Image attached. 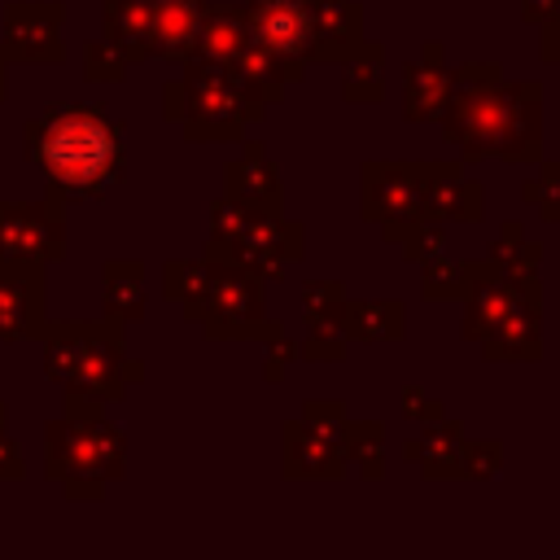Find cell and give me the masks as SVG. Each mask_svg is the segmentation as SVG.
I'll return each mask as SVG.
<instances>
[{"mask_svg": "<svg viewBox=\"0 0 560 560\" xmlns=\"http://www.w3.org/2000/svg\"><path fill=\"white\" fill-rule=\"evenodd\" d=\"M26 158L61 201L105 197L127 175V131L105 105L57 101L26 122Z\"/></svg>", "mask_w": 560, "mask_h": 560, "instance_id": "6da1fadb", "label": "cell"}, {"mask_svg": "<svg viewBox=\"0 0 560 560\" xmlns=\"http://www.w3.org/2000/svg\"><path fill=\"white\" fill-rule=\"evenodd\" d=\"M442 140L459 162L503 158V162H542V83H455L442 109Z\"/></svg>", "mask_w": 560, "mask_h": 560, "instance_id": "7a4b0ae2", "label": "cell"}, {"mask_svg": "<svg viewBox=\"0 0 560 560\" xmlns=\"http://www.w3.org/2000/svg\"><path fill=\"white\" fill-rule=\"evenodd\" d=\"M464 324L459 332L481 346L486 363L542 359V284L538 271H499L486 258L464 262Z\"/></svg>", "mask_w": 560, "mask_h": 560, "instance_id": "3957f363", "label": "cell"}, {"mask_svg": "<svg viewBox=\"0 0 560 560\" xmlns=\"http://www.w3.org/2000/svg\"><path fill=\"white\" fill-rule=\"evenodd\" d=\"M44 372L66 394L92 402L127 398V385L144 376V363L127 354L122 324L114 319H48L44 324Z\"/></svg>", "mask_w": 560, "mask_h": 560, "instance_id": "277c9868", "label": "cell"}, {"mask_svg": "<svg viewBox=\"0 0 560 560\" xmlns=\"http://www.w3.org/2000/svg\"><path fill=\"white\" fill-rule=\"evenodd\" d=\"M44 472L66 499H101L105 481L127 472V438L101 416V402L66 394V411L44 429Z\"/></svg>", "mask_w": 560, "mask_h": 560, "instance_id": "5b68a950", "label": "cell"}, {"mask_svg": "<svg viewBox=\"0 0 560 560\" xmlns=\"http://www.w3.org/2000/svg\"><path fill=\"white\" fill-rule=\"evenodd\" d=\"M162 114L166 122H179L192 144H228L245 136V122H258L267 109L249 105L228 70L206 57H184L179 79L162 88Z\"/></svg>", "mask_w": 560, "mask_h": 560, "instance_id": "8992f818", "label": "cell"}, {"mask_svg": "<svg viewBox=\"0 0 560 560\" xmlns=\"http://www.w3.org/2000/svg\"><path fill=\"white\" fill-rule=\"evenodd\" d=\"M184 319L201 324L214 341H254L267 332V302H262V276H254L241 262L206 258V289L184 311Z\"/></svg>", "mask_w": 560, "mask_h": 560, "instance_id": "52a82bcc", "label": "cell"}, {"mask_svg": "<svg viewBox=\"0 0 560 560\" xmlns=\"http://www.w3.org/2000/svg\"><path fill=\"white\" fill-rule=\"evenodd\" d=\"M302 245H306L302 223H293L267 206H245V214L228 241H206V258H228V262L249 267L262 280H280L284 267L302 258Z\"/></svg>", "mask_w": 560, "mask_h": 560, "instance_id": "ba28073f", "label": "cell"}, {"mask_svg": "<svg viewBox=\"0 0 560 560\" xmlns=\"http://www.w3.org/2000/svg\"><path fill=\"white\" fill-rule=\"evenodd\" d=\"M0 258L39 267L66 258V201L52 188L35 201H0Z\"/></svg>", "mask_w": 560, "mask_h": 560, "instance_id": "9c48e42d", "label": "cell"}, {"mask_svg": "<svg viewBox=\"0 0 560 560\" xmlns=\"http://www.w3.org/2000/svg\"><path fill=\"white\" fill-rule=\"evenodd\" d=\"M359 175V214L376 223L385 241L411 219H420L424 162H363Z\"/></svg>", "mask_w": 560, "mask_h": 560, "instance_id": "30bf717a", "label": "cell"}, {"mask_svg": "<svg viewBox=\"0 0 560 560\" xmlns=\"http://www.w3.org/2000/svg\"><path fill=\"white\" fill-rule=\"evenodd\" d=\"M245 9V26L249 39L262 44L267 52L293 61V66H311L315 57V31H311V13L306 0H241Z\"/></svg>", "mask_w": 560, "mask_h": 560, "instance_id": "8fae6325", "label": "cell"}, {"mask_svg": "<svg viewBox=\"0 0 560 560\" xmlns=\"http://www.w3.org/2000/svg\"><path fill=\"white\" fill-rule=\"evenodd\" d=\"M61 22H66L61 0H48V4L13 0L4 9V44H0L4 57L9 61H31V66H57L66 57Z\"/></svg>", "mask_w": 560, "mask_h": 560, "instance_id": "7c38bea8", "label": "cell"}, {"mask_svg": "<svg viewBox=\"0 0 560 560\" xmlns=\"http://www.w3.org/2000/svg\"><path fill=\"white\" fill-rule=\"evenodd\" d=\"M48 324L44 306V267L0 258V341L39 337Z\"/></svg>", "mask_w": 560, "mask_h": 560, "instance_id": "4fadbf2b", "label": "cell"}, {"mask_svg": "<svg viewBox=\"0 0 560 560\" xmlns=\"http://www.w3.org/2000/svg\"><path fill=\"white\" fill-rule=\"evenodd\" d=\"M420 219H433V223H481L486 219V192H481L477 179H464L459 162H424Z\"/></svg>", "mask_w": 560, "mask_h": 560, "instance_id": "5bb4252c", "label": "cell"}, {"mask_svg": "<svg viewBox=\"0 0 560 560\" xmlns=\"http://www.w3.org/2000/svg\"><path fill=\"white\" fill-rule=\"evenodd\" d=\"M223 70H228V79L236 83V92H241L249 105H258V109L276 105V101L284 96V88L306 74L302 66H293V61H284V57H276V52H267V48L254 44V39H249Z\"/></svg>", "mask_w": 560, "mask_h": 560, "instance_id": "9a60e30c", "label": "cell"}, {"mask_svg": "<svg viewBox=\"0 0 560 560\" xmlns=\"http://www.w3.org/2000/svg\"><path fill=\"white\" fill-rule=\"evenodd\" d=\"M315 57L311 66H346L363 44V9L354 0H306Z\"/></svg>", "mask_w": 560, "mask_h": 560, "instance_id": "2e32d148", "label": "cell"}, {"mask_svg": "<svg viewBox=\"0 0 560 560\" xmlns=\"http://www.w3.org/2000/svg\"><path fill=\"white\" fill-rule=\"evenodd\" d=\"M451 88H455V70L442 61V44H424V57L402 66V118L407 122L442 118Z\"/></svg>", "mask_w": 560, "mask_h": 560, "instance_id": "e0dca14e", "label": "cell"}, {"mask_svg": "<svg viewBox=\"0 0 560 560\" xmlns=\"http://www.w3.org/2000/svg\"><path fill=\"white\" fill-rule=\"evenodd\" d=\"M223 192L236 197L241 206L284 210V179H280V171L267 162V153H262L258 140H249L245 153L223 166Z\"/></svg>", "mask_w": 560, "mask_h": 560, "instance_id": "ac0fdd59", "label": "cell"}, {"mask_svg": "<svg viewBox=\"0 0 560 560\" xmlns=\"http://www.w3.org/2000/svg\"><path fill=\"white\" fill-rule=\"evenodd\" d=\"M346 472V451L341 442H328L319 438L315 429H306L302 420H289L284 424V477L302 481V477H341Z\"/></svg>", "mask_w": 560, "mask_h": 560, "instance_id": "d6986e66", "label": "cell"}, {"mask_svg": "<svg viewBox=\"0 0 560 560\" xmlns=\"http://www.w3.org/2000/svg\"><path fill=\"white\" fill-rule=\"evenodd\" d=\"M402 451H407V459H416V464H420V472H424L429 481H442V477H459L464 429H459V420H451V416L442 411V416L424 420L420 438H411Z\"/></svg>", "mask_w": 560, "mask_h": 560, "instance_id": "ffe728a7", "label": "cell"}, {"mask_svg": "<svg viewBox=\"0 0 560 560\" xmlns=\"http://www.w3.org/2000/svg\"><path fill=\"white\" fill-rule=\"evenodd\" d=\"M206 0H153V57L184 61L197 48Z\"/></svg>", "mask_w": 560, "mask_h": 560, "instance_id": "44dd1931", "label": "cell"}, {"mask_svg": "<svg viewBox=\"0 0 560 560\" xmlns=\"http://www.w3.org/2000/svg\"><path fill=\"white\" fill-rule=\"evenodd\" d=\"M105 39L127 66L153 57V0H105Z\"/></svg>", "mask_w": 560, "mask_h": 560, "instance_id": "7402d4cb", "label": "cell"}, {"mask_svg": "<svg viewBox=\"0 0 560 560\" xmlns=\"http://www.w3.org/2000/svg\"><path fill=\"white\" fill-rule=\"evenodd\" d=\"M346 341H402L407 306L398 298H346Z\"/></svg>", "mask_w": 560, "mask_h": 560, "instance_id": "603a6c76", "label": "cell"}, {"mask_svg": "<svg viewBox=\"0 0 560 560\" xmlns=\"http://www.w3.org/2000/svg\"><path fill=\"white\" fill-rule=\"evenodd\" d=\"M249 44V26H245V9L241 4H206L201 31H197V57L228 66L241 48Z\"/></svg>", "mask_w": 560, "mask_h": 560, "instance_id": "cb8c5ba5", "label": "cell"}, {"mask_svg": "<svg viewBox=\"0 0 560 560\" xmlns=\"http://www.w3.org/2000/svg\"><path fill=\"white\" fill-rule=\"evenodd\" d=\"M101 276H105V319H114V324L144 319V262L109 258Z\"/></svg>", "mask_w": 560, "mask_h": 560, "instance_id": "d4e9b609", "label": "cell"}, {"mask_svg": "<svg viewBox=\"0 0 560 560\" xmlns=\"http://www.w3.org/2000/svg\"><path fill=\"white\" fill-rule=\"evenodd\" d=\"M341 70H346L341 74V96L346 101L363 105V101H381L385 96V52H381V44L363 39L359 52Z\"/></svg>", "mask_w": 560, "mask_h": 560, "instance_id": "484cf974", "label": "cell"}, {"mask_svg": "<svg viewBox=\"0 0 560 560\" xmlns=\"http://www.w3.org/2000/svg\"><path fill=\"white\" fill-rule=\"evenodd\" d=\"M302 311H306V328L311 332H328V337H346L341 319H346V289L337 280H315L302 289Z\"/></svg>", "mask_w": 560, "mask_h": 560, "instance_id": "4316f807", "label": "cell"}, {"mask_svg": "<svg viewBox=\"0 0 560 560\" xmlns=\"http://www.w3.org/2000/svg\"><path fill=\"white\" fill-rule=\"evenodd\" d=\"M486 262H494L499 271L529 276V271H538V262H542V245H534V241L521 232V223H516V219H508V223L499 228V236L490 241Z\"/></svg>", "mask_w": 560, "mask_h": 560, "instance_id": "83f0119b", "label": "cell"}, {"mask_svg": "<svg viewBox=\"0 0 560 560\" xmlns=\"http://www.w3.org/2000/svg\"><path fill=\"white\" fill-rule=\"evenodd\" d=\"M341 451H346V459L359 464V472L368 481H376L385 472V429L376 420H346Z\"/></svg>", "mask_w": 560, "mask_h": 560, "instance_id": "f1b7e54d", "label": "cell"}, {"mask_svg": "<svg viewBox=\"0 0 560 560\" xmlns=\"http://www.w3.org/2000/svg\"><path fill=\"white\" fill-rule=\"evenodd\" d=\"M201 289H206V258H171L162 267V293L184 311L201 298Z\"/></svg>", "mask_w": 560, "mask_h": 560, "instance_id": "f546056e", "label": "cell"}, {"mask_svg": "<svg viewBox=\"0 0 560 560\" xmlns=\"http://www.w3.org/2000/svg\"><path fill=\"white\" fill-rule=\"evenodd\" d=\"M420 293L429 302H455L464 293V262H455L446 254L424 258V267H420Z\"/></svg>", "mask_w": 560, "mask_h": 560, "instance_id": "4dcf8cb0", "label": "cell"}, {"mask_svg": "<svg viewBox=\"0 0 560 560\" xmlns=\"http://www.w3.org/2000/svg\"><path fill=\"white\" fill-rule=\"evenodd\" d=\"M389 241H394V245H402V258H407V262H424V258L442 254V245H446V223L411 219V223H407V228H398Z\"/></svg>", "mask_w": 560, "mask_h": 560, "instance_id": "1f68e13d", "label": "cell"}, {"mask_svg": "<svg viewBox=\"0 0 560 560\" xmlns=\"http://www.w3.org/2000/svg\"><path fill=\"white\" fill-rule=\"evenodd\" d=\"M127 61H122V52L101 35V39H92V44H83V79H92V83H122L127 79Z\"/></svg>", "mask_w": 560, "mask_h": 560, "instance_id": "d6a6232c", "label": "cell"}, {"mask_svg": "<svg viewBox=\"0 0 560 560\" xmlns=\"http://www.w3.org/2000/svg\"><path fill=\"white\" fill-rule=\"evenodd\" d=\"M521 197L534 201L547 223H560V162H542L538 175L521 184Z\"/></svg>", "mask_w": 560, "mask_h": 560, "instance_id": "836d02e7", "label": "cell"}, {"mask_svg": "<svg viewBox=\"0 0 560 560\" xmlns=\"http://www.w3.org/2000/svg\"><path fill=\"white\" fill-rule=\"evenodd\" d=\"M298 420L306 429H315L319 438H328V442L346 438V402H337V398H306Z\"/></svg>", "mask_w": 560, "mask_h": 560, "instance_id": "e575fe53", "label": "cell"}, {"mask_svg": "<svg viewBox=\"0 0 560 560\" xmlns=\"http://www.w3.org/2000/svg\"><path fill=\"white\" fill-rule=\"evenodd\" d=\"M499 468H503V442H499V438H490V442H468V438H464L459 477H468V481H490V477H499Z\"/></svg>", "mask_w": 560, "mask_h": 560, "instance_id": "d590c367", "label": "cell"}, {"mask_svg": "<svg viewBox=\"0 0 560 560\" xmlns=\"http://www.w3.org/2000/svg\"><path fill=\"white\" fill-rule=\"evenodd\" d=\"M262 341H267V359H262V376H267V381H276V376H284V368L293 363V354H298V346L289 341V332H284V324H267V332H262Z\"/></svg>", "mask_w": 560, "mask_h": 560, "instance_id": "8d00e7d4", "label": "cell"}, {"mask_svg": "<svg viewBox=\"0 0 560 560\" xmlns=\"http://www.w3.org/2000/svg\"><path fill=\"white\" fill-rule=\"evenodd\" d=\"M346 346H350L346 337H328V332H311V337H306V341L298 346V354H302V359H311V363H315V359H319V363H337V359L346 354Z\"/></svg>", "mask_w": 560, "mask_h": 560, "instance_id": "74e56055", "label": "cell"}, {"mask_svg": "<svg viewBox=\"0 0 560 560\" xmlns=\"http://www.w3.org/2000/svg\"><path fill=\"white\" fill-rule=\"evenodd\" d=\"M402 416L407 420H433V416H442V402H433L420 385H407L402 389Z\"/></svg>", "mask_w": 560, "mask_h": 560, "instance_id": "f35d334b", "label": "cell"}, {"mask_svg": "<svg viewBox=\"0 0 560 560\" xmlns=\"http://www.w3.org/2000/svg\"><path fill=\"white\" fill-rule=\"evenodd\" d=\"M451 70H455V83H486V79L503 74L499 61H464V66H451Z\"/></svg>", "mask_w": 560, "mask_h": 560, "instance_id": "ab89813d", "label": "cell"}, {"mask_svg": "<svg viewBox=\"0 0 560 560\" xmlns=\"http://www.w3.org/2000/svg\"><path fill=\"white\" fill-rule=\"evenodd\" d=\"M26 468H22V451H18V442L9 438V429L0 433V481H13V477H22Z\"/></svg>", "mask_w": 560, "mask_h": 560, "instance_id": "60d3db41", "label": "cell"}, {"mask_svg": "<svg viewBox=\"0 0 560 560\" xmlns=\"http://www.w3.org/2000/svg\"><path fill=\"white\" fill-rule=\"evenodd\" d=\"M538 26H542V39H538L542 61H547V66H560V13H551V18L538 22Z\"/></svg>", "mask_w": 560, "mask_h": 560, "instance_id": "b9f144b4", "label": "cell"}, {"mask_svg": "<svg viewBox=\"0 0 560 560\" xmlns=\"http://www.w3.org/2000/svg\"><path fill=\"white\" fill-rule=\"evenodd\" d=\"M551 13H560V0H521V18L525 22H547Z\"/></svg>", "mask_w": 560, "mask_h": 560, "instance_id": "7bdbcfd3", "label": "cell"}, {"mask_svg": "<svg viewBox=\"0 0 560 560\" xmlns=\"http://www.w3.org/2000/svg\"><path fill=\"white\" fill-rule=\"evenodd\" d=\"M4 66H9V57H4V48H0V101H4V74H9Z\"/></svg>", "mask_w": 560, "mask_h": 560, "instance_id": "ee69618b", "label": "cell"}, {"mask_svg": "<svg viewBox=\"0 0 560 560\" xmlns=\"http://www.w3.org/2000/svg\"><path fill=\"white\" fill-rule=\"evenodd\" d=\"M4 429H9V407L0 402V433H4Z\"/></svg>", "mask_w": 560, "mask_h": 560, "instance_id": "f6af8a7d", "label": "cell"}]
</instances>
